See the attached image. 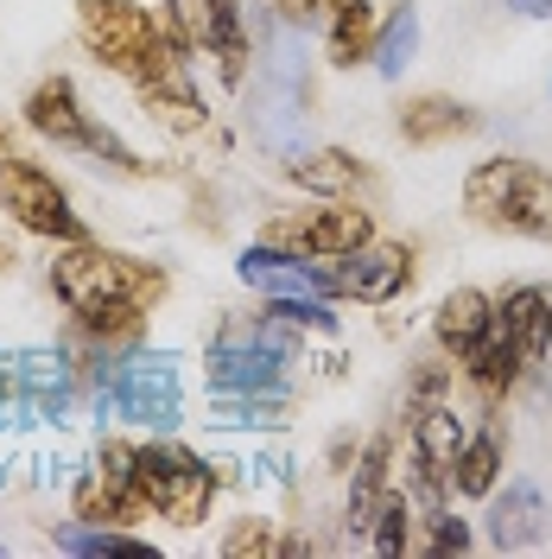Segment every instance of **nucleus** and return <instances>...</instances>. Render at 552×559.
<instances>
[{
    "mask_svg": "<svg viewBox=\"0 0 552 559\" xmlns=\"http://www.w3.org/2000/svg\"><path fill=\"white\" fill-rule=\"evenodd\" d=\"M76 33H83L96 64L115 70V76H128L134 90L184 70V45L140 0H76Z\"/></svg>",
    "mask_w": 552,
    "mask_h": 559,
    "instance_id": "obj_1",
    "label": "nucleus"
},
{
    "mask_svg": "<svg viewBox=\"0 0 552 559\" xmlns=\"http://www.w3.org/2000/svg\"><path fill=\"white\" fill-rule=\"evenodd\" d=\"M464 210L495 236L552 242V173L533 159H483L464 178Z\"/></svg>",
    "mask_w": 552,
    "mask_h": 559,
    "instance_id": "obj_2",
    "label": "nucleus"
},
{
    "mask_svg": "<svg viewBox=\"0 0 552 559\" xmlns=\"http://www.w3.org/2000/svg\"><path fill=\"white\" fill-rule=\"evenodd\" d=\"M166 286H172L166 267L115 254L103 242H64V254L51 261V293L70 312H89V306H108V299H134L140 312H153L166 299Z\"/></svg>",
    "mask_w": 552,
    "mask_h": 559,
    "instance_id": "obj_3",
    "label": "nucleus"
},
{
    "mask_svg": "<svg viewBox=\"0 0 552 559\" xmlns=\"http://www.w3.org/2000/svg\"><path fill=\"white\" fill-rule=\"evenodd\" d=\"M134 489L153 515L172 527H197L216 502V471L184 445H140L134 452Z\"/></svg>",
    "mask_w": 552,
    "mask_h": 559,
    "instance_id": "obj_4",
    "label": "nucleus"
},
{
    "mask_svg": "<svg viewBox=\"0 0 552 559\" xmlns=\"http://www.w3.org/2000/svg\"><path fill=\"white\" fill-rule=\"evenodd\" d=\"M369 236H375V223H369V210L356 204V198H331V204H317V210H292V216H274L261 229L267 248L305 254V261H337L349 248H362Z\"/></svg>",
    "mask_w": 552,
    "mask_h": 559,
    "instance_id": "obj_5",
    "label": "nucleus"
},
{
    "mask_svg": "<svg viewBox=\"0 0 552 559\" xmlns=\"http://www.w3.org/2000/svg\"><path fill=\"white\" fill-rule=\"evenodd\" d=\"M0 210L20 223V229H33L45 242H89V229H83V216L70 210L64 185L33 166V159H7L0 166Z\"/></svg>",
    "mask_w": 552,
    "mask_h": 559,
    "instance_id": "obj_6",
    "label": "nucleus"
},
{
    "mask_svg": "<svg viewBox=\"0 0 552 559\" xmlns=\"http://www.w3.org/2000/svg\"><path fill=\"white\" fill-rule=\"evenodd\" d=\"M172 38L184 51L216 58V76L229 90L248 83V26L236 0H172Z\"/></svg>",
    "mask_w": 552,
    "mask_h": 559,
    "instance_id": "obj_7",
    "label": "nucleus"
},
{
    "mask_svg": "<svg viewBox=\"0 0 552 559\" xmlns=\"http://www.w3.org/2000/svg\"><path fill=\"white\" fill-rule=\"evenodd\" d=\"M331 267V299H356V306H394L413 286V248L407 242H369L324 261Z\"/></svg>",
    "mask_w": 552,
    "mask_h": 559,
    "instance_id": "obj_8",
    "label": "nucleus"
},
{
    "mask_svg": "<svg viewBox=\"0 0 552 559\" xmlns=\"http://www.w3.org/2000/svg\"><path fill=\"white\" fill-rule=\"evenodd\" d=\"M115 414L134 419V426H172L178 407H184V388H178V369L166 356H134L128 369H108L103 376Z\"/></svg>",
    "mask_w": 552,
    "mask_h": 559,
    "instance_id": "obj_9",
    "label": "nucleus"
},
{
    "mask_svg": "<svg viewBox=\"0 0 552 559\" xmlns=\"http://www.w3.org/2000/svg\"><path fill=\"white\" fill-rule=\"evenodd\" d=\"M236 274L254 286V293H267V299H331V267L324 261H305V254H286V248H248L242 261H236Z\"/></svg>",
    "mask_w": 552,
    "mask_h": 559,
    "instance_id": "obj_10",
    "label": "nucleus"
},
{
    "mask_svg": "<svg viewBox=\"0 0 552 559\" xmlns=\"http://www.w3.org/2000/svg\"><path fill=\"white\" fill-rule=\"evenodd\" d=\"M26 128L45 134L51 146H76V153H89V134H96V121L83 115L70 76H45L33 96H26Z\"/></svg>",
    "mask_w": 552,
    "mask_h": 559,
    "instance_id": "obj_11",
    "label": "nucleus"
},
{
    "mask_svg": "<svg viewBox=\"0 0 552 559\" xmlns=\"http://www.w3.org/2000/svg\"><path fill=\"white\" fill-rule=\"evenodd\" d=\"M495 331L515 344L520 362H540L552 349V293L547 286H508L495 299Z\"/></svg>",
    "mask_w": 552,
    "mask_h": 559,
    "instance_id": "obj_12",
    "label": "nucleus"
},
{
    "mask_svg": "<svg viewBox=\"0 0 552 559\" xmlns=\"http://www.w3.org/2000/svg\"><path fill=\"white\" fill-rule=\"evenodd\" d=\"M489 324H495V299L489 293H477V286H457V293H445L439 299V312H432V337H439V349L445 356H470V349L489 337Z\"/></svg>",
    "mask_w": 552,
    "mask_h": 559,
    "instance_id": "obj_13",
    "label": "nucleus"
},
{
    "mask_svg": "<svg viewBox=\"0 0 552 559\" xmlns=\"http://www.w3.org/2000/svg\"><path fill=\"white\" fill-rule=\"evenodd\" d=\"M502 457H508V445H502V426L489 419L483 432L470 439L464 432V445H457V457H451V471H445V489H457V496H489V489L502 484Z\"/></svg>",
    "mask_w": 552,
    "mask_h": 559,
    "instance_id": "obj_14",
    "label": "nucleus"
},
{
    "mask_svg": "<svg viewBox=\"0 0 552 559\" xmlns=\"http://www.w3.org/2000/svg\"><path fill=\"white\" fill-rule=\"evenodd\" d=\"M286 178L317 191V198H356L369 185V166L344 146H324V153H305V159H286Z\"/></svg>",
    "mask_w": 552,
    "mask_h": 559,
    "instance_id": "obj_15",
    "label": "nucleus"
},
{
    "mask_svg": "<svg viewBox=\"0 0 552 559\" xmlns=\"http://www.w3.org/2000/svg\"><path fill=\"white\" fill-rule=\"evenodd\" d=\"M470 128H477V115L457 96H413V103H400V134L413 146H439V140L470 134Z\"/></svg>",
    "mask_w": 552,
    "mask_h": 559,
    "instance_id": "obj_16",
    "label": "nucleus"
},
{
    "mask_svg": "<svg viewBox=\"0 0 552 559\" xmlns=\"http://www.w3.org/2000/svg\"><path fill=\"white\" fill-rule=\"evenodd\" d=\"M140 115L159 121V128H172V134H204V121H209V108L191 96L184 70L178 76H159V83H140Z\"/></svg>",
    "mask_w": 552,
    "mask_h": 559,
    "instance_id": "obj_17",
    "label": "nucleus"
},
{
    "mask_svg": "<svg viewBox=\"0 0 552 559\" xmlns=\"http://www.w3.org/2000/svg\"><path fill=\"white\" fill-rule=\"evenodd\" d=\"M520 369H527V362L515 356V344H508L495 324H489L483 344L464 356V376H470V388H477V401H489V407H495V401H502V394L520 382Z\"/></svg>",
    "mask_w": 552,
    "mask_h": 559,
    "instance_id": "obj_18",
    "label": "nucleus"
},
{
    "mask_svg": "<svg viewBox=\"0 0 552 559\" xmlns=\"http://www.w3.org/2000/svg\"><path fill=\"white\" fill-rule=\"evenodd\" d=\"M375 33H381V13L369 0H337V20H331V64L356 70L375 58Z\"/></svg>",
    "mask_w": 552,
    "mask_h": 559,
    "instance_id": "obj_19",
    "label": "nucleus"
},
{
    "mask_svg": "<svg viewBox=\"0 0 552 559\" xmlns=\"http://www.w3.org/2000/svg\"><path fill=\"white\" fill-rule=\"evenodd\" d=\"M457 445H464V419H457V407L451 401H432V407H413V452L425 471H439L445 477L451 457H457Z\"/></svg>",
    "mask_w": 552,
    "mask_h": 559,
    "instance_id": "obj_20",
    "label": "nucleus"
},
{
    "mask_svg": "<svg viewBox=\"0 0 552 559\" xmlns=\"http://www.w3.org/2000/svg\"><path fill=\"white\" fill-rule=\"evenodd\" d=\"M70 509H76V522H96V527H128V522H146V502H140V496H128V489H115V484L103 477V471L76 484Z\"/></svg>",
    "mask_w": 552,
    "mask_h": 559,
    "instance_id": "obj_21",
    "label": "nucleus"
},
{
    "mask_svg": "<svg viewBox=\"0 0 552 559\" xmlns=\"http://www.w3.org/2000/svg\"><path fill=\"white\" fill-rule=\"evenodd\" d=\"M540 534V489L533 484H515L508 502L495 509V547H527Z\"/></svg>",
    "mask_w": 552,
    "mask_h": 559,
    "instance_id": "obj_22",
    "label": "nucleus"
},
{
    "mask_svg": "<svg viewBox=\"0 0 552 559\" xmlns=\"http://www.w3.org/2000/svg\"><path fill=\"white\" fill-rule=\"evenodd\" d=\"M413 45H419L413 7H394V20L375 33V70H381V76H400V70L413 64Z\"/></svg>",
    "mask_w": 552,
    "mask_h": 559,
    "instance_id": "obj_23",
    "label": "nucleus"
},
{
    "mask_svg": "<svg viewBox=\"0 0 552 559\" xmlns=\"http://www.w3.org/2000/svg\"><path fill=\"white\" fill-rule=\"evenodd\" d=\"M70 554H121V559H146L153 547L146 540H128V534H115V527H96V522H76L64 534Z\"/></svg>",
    "mask_w": 552,
    "mask_h": 559,
    "instance_id": "obj_24",
    "label": "nucleus"
},
{
    "mask_svg": "<svg viewBox=\"0 0 552 559\" xmlns=\"http://www.w3.org/2000/svg\"><path fill=\"white\" fill-rule=\"evenodd\" d=\"M223 554H229V559H248V554L261 559V554H279V540H274V527L261 522V515H248V522L223 540Z\"/></svg>",
    "mask_w": 552,
    "mask_h": 559,
    "instance_id": "obj_25",
    "label": "nucleus"
},
{
    "mask_svg": "<svg viewBox=\"0 0 552 559\" xmlns=\"http://www.w3.org/2000/svg\"><path fill=\"white\" fill-rule=\"evenodd\" d=\"M445 388H451V369H445V362L419 369L413 388H407V407H432V401H445Z\"/></svg>",
    "mask_w": 552,
    "mask_h": 559,
    "instance_id": "obj_26",
    "label": "nucleus"
},
{
    "mask_svg": "<svg viewBox=\"0 0 552 559\" xmlns=\"http://www.w3.org/2000/svg\"><path fill=\"white\" fill-rule=\"evenodd\" d=\"M279 7V20H311L317 13V0H274Z\"/></svg>",
    "mask_w": 552,
    "mask_h": 559,
    "instance_id": "obj_27",
    "label": "nucleus"
},
{
    "mask_svg": "<svg viewBox=\"0 0 552 559\" xmlns=\"http://www.w3.org/2000/svg\"><path fill=\"white\" fill-rule=\"evenodd\" d=\"M7 159H20V146H13V134L0 128V166H7Z\"/></svg>",
    "mask_w": 552,
    "mask_h": 559,
    "instance_id": "obj_28",
    "label": "nucleus"
},
{
    "mask_svg": "<svg viewBox=\"0 0 552 559\" xmlns=\"http://www.w3.org/2000/svg\"><path fill=\"white\" fill-rule=\"evenodd\" d=\"M520 13H552V0H515Z\"/></svg>",
    "mask_w": 552,
    "mask_h": 559,
    "instance_id": "obj_29",
    "label": "nucleus"
},
{
    "mask_svg": "<svg viewBox=\"0 0 552 559\" xmlns=\"http://www.w3.org/2000/svg\"><path fill=\"white\" fill-rule=\"evenodd\" d=\"M7 267H13V248L0 242V274H7Z\"/></svg>",
    "mask_w": 552,
    "mask_h": 559,
    "instance_id": "obj_30",
    "label": "nucleus"
},
{
    "mask_svg": "<svg viewBox=\"0 0 552 559\" xmlns=\"http://www.w3.org/2000/svg\"><path fill=\"white\" fill-rule=\"evenodd\" d=\"M0 401H7V394H0Z\"/></svg>",
    "mask_w": 552,
    "mask_h": 559,
    "instance_id": "obj_31",
    "label": "nucleus"
}]
</instances>
